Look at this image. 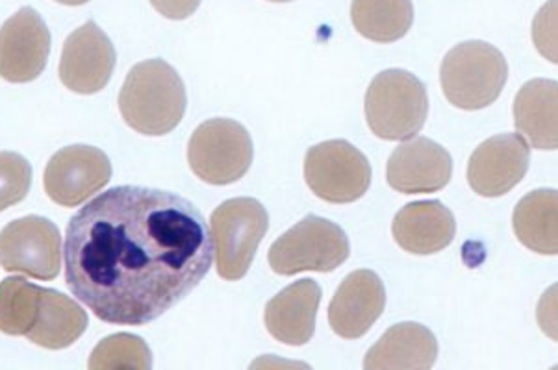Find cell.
<instances>
[{"label": "cell", "mask_w": 558, "mask_h": 370, "mask_svg": "<svg viewBox=\"0 0 558 370\" xmlns=\"http://www.w3.org/2000/svg\"><path fill=\"white\" fill-rule=\"evenodd\" d=\"M63 258L69 289L95 317L145 326L205 280L214 243L187 198L119 185L69 221Z\"/></svg>", "instance_id": "obj_1"}, {"label": "cell", "mask_w": 558, "mask_h": 370, "mask_svg": "<svg viewBox=\"0 0 558 370\" xmlns=\"http://www.w3.org/2000/svg\"><path fill=\"white\" fill-rule=\"evenodd\" d=\"M186 87L179 73L160 58L137 63L119 92L124 123L143 136H166L186 113Z\"/></svg>", "instance_id": "obj_2"}, {"label": "cell", "mask_w": 558, "mask_h": 370, "mask_svg": "<svg viewBox=\"0 0 558 370\" xmlns=\"http://www.w3.org/2000/svg\"><path fill=\"white\" fill-rule=\"evenodd\" d=\"M509 78L501 50L486 41H464L447 52L440 69L446 99L460 110L475 111L494 104Z\"/></svg>", "instance_id": "obj_3"}, {"label": "cell", "mask_w": 558, "mask_h": 370, "mask_svg": "<svg viewBox=\"0 0 558 370\" xmlns=\"http://www.w3.org/2000/svg\"><path fill=\"white\" fill-rule=\"evenodd\" d=\"M367 126L385 141H407L422 132L428 115L427 89L416 74L388 69L367 87Z\"/></svg>", "instance_id": "obj_4"}, {"label": "cell", "mask_w": 558, "mask_h": 370, "mask_svg": "<svg viewBox=\"0 0 558 370\" xmlns=\"http://www.w3.org/2000/svg\"><path fill=\"white\" fill-rule=\"evenodd\" d=\"M267 229L269 215L255 198H230L218 206L210 217V234L219 276L227 282L242 280Z\"/></svg>", "instance_id": "obj_5"}, {"label": "cell", "mask_w": 558, "mask_h": 370, "mask_svg": "<svg viewBox=\"0 0 558 370\" xmlns=\"http://www.w3.org/2000/svg\"><path fill=\"white\" fill-rule=\"evenodd\" d=\"M351 247L345 232L329 219L308 215L280 235L269 248V266L277 274L332 272L349 258Z\"/></svg>", "instance_id": "obj_6"}, {"label": "cell", "mask_w": 558, "mask_h": 370, "mask_svg": "<svg viewBox=\"0 0 558 370\" xmlns=\"http://www.w3.org/2000/svg\"><path fill=\"white\" fill-rule=\"evenodd\" d=\"M253 158V139L245 126L232 119L206 121L187 143L190 166L206 184H234L247 174Z\"/></svg>", "instance_id": "obj_7"}, {"label": "cell", "mask_w": 558, "mask_h": 370, "mask_svg": "<svg viewBox=\"0 0 558 370\" xmlns=\"http://www.w3.org/2000/svg\"><path fill=\"white\" fill-rule=\"evenodd\" d=\"M304 180L312 193L325 202H356L372 185V165L351 143L332 139L306 152Z\"/></svg>", "instance_id": "obj_8"}, {"label": "cell", "mask_w": 558, "mask_h": 370, "mask_svg": "<svg viewBox=\"0 0 558 370\" xmlns=\"http://www.w3.org/2000/svg\"><path fill=\"white\" fill-rule=\"evenodd\" d=\"M0 267L36 280H54L62 267V237L45 217H23L0 232Z\"/></svg>", "instance_id": "obj_9"}, {"label": "cell", "mask_w": 558, "mask_h": 370, "mask_svg": "<svg viewBox=\"0 0 558 370\" xmlns=\"http://www.w3.org/2000/svg\"><path fill=\"white\" fill-rule=\"evenodd\" d=\"M112 178V163L99 148L71 145L50 158L45 169V192L52 202L75 208L94 197Z\"/></svg>", "instance_id": "obj_10"}, {"label": "cell", "mask_w": 558, "mask_h": 370, "mask_svg": "<svg viewBox=\"0 0 558 370\" xmlns=\"http://www.w3.org/2000/svg\"><path fill=\"white\" fill-rule=\"evenodd\" d=\"M50 32L34 8H21L0 28V76L13 84L36 81L49 62Z\"/></svg>", "instance_id": "obj_11"}, {"label": "cell", "mask_w": 558, "mask_h": 370, "mask_svg": "<svg viewBox=\"0 0 558 370\" xmlns=\"http://www.w3.org/2000/svg\"><path fill=\"white\" fill-rule=\"evenodd\" d=\"M529 163L531 148L523 137L518 134L490 137L470 158L468 184L481 197H502L525 178Z\"/></svg>", "instance_id": "obj_12"}, {"label": "cell", "mask_w": 558, "mask_h": 370, "mask_svg": "<svg viewBox=\"0 0 558 370\" xmlns=\"http://www.w3.org/2000/svg\"><path fill=\"white\" fill-rule=\"evenodd\" d=\"M116 69V49L110 37L94 21L65 39L60 60V81L71 91L94 95L105 89Z\"/></svg>", "instance_id": "obj_13"}, {"label": "cell", "mask_w": 558, "mask_h": 370, "mask_svg": "<svg viewBox=\"0 0 558 370\" xmlns=\"http://www.w3.org/2000/svg\"><path fill=\"white\" fill-rule=\"evenodd\" d=\"M453 174V160L446 148L427 137H412L391 152L386 180L404 195H427L444 189Z\"/></svg>", "instance_id": "obj_14"}, {"label": "cell", "mask_w": 558, "mask_h": 370, "mask_svg": "<svg viewBox=\"0 0 558 370\" xmlns=\"http://www.w3.org/2000/svg\"><path fill=\"white\" fill-rule=\"evenodd\" d=\"M385 308L386 289L380 278L367 269L351 272L332 296L330 328L343 340H359L379 321Z\"/></svg>", "instance_id": "obj_15"}, {"label": "cell", "mask_w": 558, "mask_h": 370, "mask_svg": "<svg viewBox=\"0 0 558 370\" xmlns=\"http://www.w3.org/2000/svg\"><path fill=\"white\" fill-rule=\"evenodd\" d=\"M322 303V287L314 280H299L280 291L267 303L264 321L275 340L290 346H303L316 332L317 308Z\"/></svg>", "instance_id": "obj_16"}, {"label": "cell", "mask_w": 558, "mask_h": 370, "mask_svg": "<svg viewBox=\"0 0 558 370\" xmlns=\"http://www.w3.org/2000/svg\"><path fill=\"white\" fill-rule=\"evenodd\" d=\"M391 234L407 252L428 256L441 252L453 243L457 222L453 211L440 200H422L399 211L391 222Z\"/></svg>", "instance_id": "obj_17"}, {"label": "cell", "mask_w": 558, "mask_h": 370, "mask_svg": "<svg viewBox=\"0 0 558 370\" xmlns=\"http://www.w3.org/2000/svg\"><path fill=\"white\" fill-rule=\"evenodd\" d=\"M438 358L435 333L417 322L391 326L367 351L366 370H428Z\"/></svg>", "instance_id": "obj_18"}, {"label": "cell", "mask_w": 558, "mask_h": 370, "mask_svg": "<svg viewBox=\"0 0 558 370\" xmlns=\"http://www.w3.org/2000/svg\"><path fill=\"white\" fill-rule=\"evenodd\" d=\"M557 81H546V78H534L527 82L515 95V128L538 150H557Z\"/></svg>", "instance_id": "obj_19"}, {"label": "cell", "mask_w": 558, "mask_h": 370, "mask_svg": "<svg viewBox=\"0 0 558 370\" xmlns=\"http://www.w3.org/2000/svg\"><path fill=\"white\" fill-rule=\"evenodd\" d=\"M515 237L542 256L558 252V195L555 189H536L521 198L512 215Z\"/></svg>", "instance_id": "obj_20"}, {"label": "cell", "mask_w": 558, "mask_h": 370, "mask_svg": "<svg viewBox=\"0 0 558 370\" xmlns=\"http://www.w3.org/2000/svg\"><path fill=\"white\" fill-rule=\"evenodd\" d=\"M87 314L63 293L41 291L38 319L26 337L49 350H62L73 345L86 332Z\"/></svg>", "instance_id": "obj_21"}, {"label": "cell", "mask_w": 558, "mask_h": 370, "mask_svg": "<svg viewBox=\"0 0 558 370\" xmlns=\"http://www.w3.org/2000/svg\"><path fill=\"white\" fill-rule=\"evenodd\" d=\"M351 21L360 36L375 44H393L414 23L412 0H353Z\"/></svg>", "instance_id": "obj_22"}, {"label": "cell", "mask_w": 558, "mask_h": 370, "mask_svg": "<svg viewBox=\"0 0 558 370\" xmlns=\"http://www.w3.org/2000/svg\"><path fill=\"white\" fill-rule=\"evenodd\" d=\"M44 287L25 278H7L0 282V332L26 335L38 319Z\"/></svg>", "instance_id": "obj_23"}, {"label": "cell", "mask_w": 558, "mask_h": 370, "mask_svg": "<svg viewBox=\"0 0 558 370\" xmlns=\"http://www.w3.org/2000/svg\"><path fill=\"white\" fill-rule=\"evenodd\" d=\"M89 369H137L147 370L153 367V356L145 341L132 333H116L95 346L89 358Z\"/></svg>", "instance_id": "obj_24"}, {"label": "cell", "mask_w": 558, "mask_h": 370, "mask_svg": "<svg viewBox=\"0 0 558 370\" xmlns=\"http://www.w3.org/2000/svg\"><path fill=\"white\" fill-rule=\"evenodd\" d=\"M31 185V163L15 152H0V211L25 200Z\"/></svg>", "instance_id": "obj_25"}, {"label": "cell", "mask_w": 558, "mask_h": 370, "mask_svg": "<svg viewBox=\"0 0 558 370\" xmlns=\"http://www.w3.org/2000/svg\"><path fill=\"white\" fill-rule=\"evenodd\" d=\"M533 39L539 54L557 63V0L547 2L534 18Z\"/></svg>", "instance_id": "obj_26"}, {"label": "cell", "mask_w": 558, "mask_h": 370, "mask_svg": "<svg viewBox=\"0 0 558 370\" xmlns=\"http://www.w3.org/2000/svg\"><path fill=\"white\" fill-rule=\"evenodd\" d=\"M156 12L163 17L173 18V21H184L192 17L201 7V0H149Z\"/></svg>", "instance_id": "obj_27"}, {"label": "cell", "mask_w": 558, "mask_h": 370, "mask_svg": "<svg viewBox=\"0 0 558 370\" xmlns=\"http://www.w3.org/2000/svg\"><path fill=\"white\" fill-rule=\"evenodd\" d=\"M60 4H65V7H82V4H86L89 0H57Z\"/></svg>", "instance_id": "obj_28"}, {"label": "cell", "mask_w": 558, "mask_h": 370, "mask_svg": "<svg viewBox=\"0 0 558 370\" xmlns=\"http://www.w3.org/2000/svg\"><path fill=\"white\" fill-rule=\"evenodd\" d=\"M269 2H292V0H269Z\"/></svg>", "instance_id": "obj_29"}]
</instances>
